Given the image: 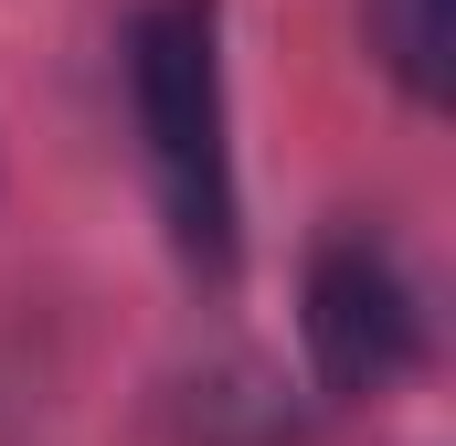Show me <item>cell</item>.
I'll list each match as a JSON object with an SVG mask.
<instances>
[{
    "label": "cell",
    "mask_w": 456,
    "mask_h": 446,
    "mask_svg": "<svg viewBox=\"0 0 456 446\" xmlns=\"http://www.w3.org/2000/svg\"><path fill=\"white\" fill-rule=\"evenodd\" d=\"M127 96L159 170V213L191 266H233V138H224V32L213 0H149L127 32Z\"/></svg>",
    "instance_id": "6da1fadb"
},
{
    "label": "cell",
    "mask_w": 456,
    "mask_h": 446,
    "mask_svg": "<svg viewBox=\"0 0 456 446\" xmlns=\"http://www.w3.org/2000/svg\"><path fill=\"white\" fill-rule=\"evenodd\" d=\"M308 351L330 372V393H393L425 351L414 319V277L393 266L382 234H330L308 266Z\"/></svg>",
    "instance_id": "7a4b0ae2"
},
{
    "label": "cell",
    "mask_w": 456,
    "mask_h": 446,
    "mask_svg": "<svg viewBox=\"0 0 456 446\" xmlns=\"http://www.w3.org/2000/svg\"><path fill=\"white\" fill-rule=\"evenodd\" d=\"M371 54L436 107L456 86V0H371Z\"/></svg>",
    "instance_id": "3957f363"
}]
</instances>
